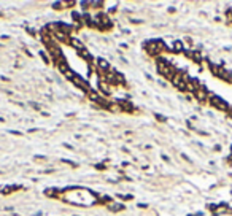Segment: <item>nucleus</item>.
<instances>
[{"label":"nucleus","instance_id":"f03ea898","mask_svg":"<svg viewBox=\"0 0 232 216\" xmlns=\"http://www.w3.org/2000/svg\"><path fill=\"white\" fill-rule=\"evenodd\" d=\"M145 49L150 56H159V52L166 49V45L161 40H151L145 43Z\"/></svg>","mask_w":232,"mask_h":216},{"label":"nucleus","instance_id":"6e6552de","mask_svg":"<svg viewBox=\"0 0 232 216\" xmlns=\"http://www.w3.org/2000/svg\"><path fill=\"white\" fill-rule=\"evenodd\" d=\"M99 91L103 94V95H108V94H110V84L105 83V81H100L99 83Z\"/></svg>","mask_w":232,"mask_h":216},{"label":"nucleus","instance_id":"4468645a","mask_svg":"<svg viewBox=\"0 0 232 216\" xmlns=\"http://www.w3.org/2000/svg\"><path fill=\"white\" fill-rule=\"evenodd\" d=\"M70 45H73L75 48H76V51H80V49L84 48V45H83L80 40H76V38H72V40H70Z\"/></svg>","mask_w":232,"mask_h":216},{"label":"nucleus","instance_id":"f8f14e48","mask_svg":"<svg viewBox=\"0 0 232 216\" xmlns=\"http://www.w3.org/2000/svg\"><path fill=\"white\" fill-rule=\"evenodd\" d=\"M57 67H59V70L62 72V73H65V72H68V70H70V67L67 65L65 59H64V60H60V62H57Z\"/></svg>","mask_w":232,"mask_h":216},{"label":"nucleus","instance_id":"f257e3e1","mask_svg":"<svg viewBox=\"0 0 232 216\" xmlns=\"http://www.w3.org/2000/svg\"><path fill=\"white\" fill-rule=\"evenodd\" d=\"M158 72L162 75V76H166L167 80H170L172 81V78L175 76V73H177V70L170 65L167 60H164V59H159L158 60Z\"/></svg>","mask_w":232,"mask_h":216},{"label":"nucleus","instance_id":"20e7f679","mask_svg":"<svg viewBox=\"0 0 232 216\" xmlns=\"http://www.w3.org/2000/svg\"><path fill=\"white\" fill-rule=\"evenodd\" d=\"M208 102H210V103L213 105L216 110H221V111H229V110H231V107H229L227 102L223 100L221 97H218V95H210Z\"/></svg>","mask_w":232,"mask_h":216},{"label":"nucleus","instance_id":"1a4fd4ad","mask_svg":"<svg viewBox=\"0 0 232 216\" xmlns=\"http://www.w3.org/2000/svg\"><path fill=\"white\" fill-rule=\"evenodd\" d=\"M210 70L213 75H216V76H219V73L223 72V67L221 65H216V64H210Z\"/></svg>","mask_w":232,"mask_h":216},{"label":"nucleus","instance_id":"ddd939ff","mask_svg":"<svg viewBox=\"0 0 232 216\" xmlns=\"http://www.w3.org/2000/svg\"><path fill=\"white\" fill-rule=\"evenodd\" d=\"M59 192H60L59 189H53V188H51V189H46V191H45V194H46L48 197H54V199L59 195Z\"/></svg>","mask_w":232,"mask_h":216},{"label":"nucleus","instance_id":"9b49d317","mask_svg":"<svg viewBox=\"0 0 232 216\" xmlns=\"http://www.w3.org/2000/svg\"><path fill=\"white\" fill-rule=\"evenodd\" d=\"M78 54H80L81 57H84L86 60H89V62H92V56L91 54H89V51L86 48H83V49H80V51H78Z\"/></svg>","mask_w":232,"mask_h":216},{"label":"nucleus","instance_id":"9d476101","mask_svg":"<svg viewBox=\"0 0 232 216\" xmlns=\"http://www.w3.org/2000/svg\"><path fill=\"white\" fill-rule=\"evenodd\" d=\"M172 51L173 52H183L184 51L183 43H181V41H175V43H173V46H172Z\"/></svg>","mask_w":232,"mask_h":216},{"label":"nucleus","instance_id":"dca6fc26","mask_svg":"<svg viewBox=\"0 0 232 216\" xmlns=\"http://www.w3.org/2000/svg\"><path fill=\"white\" fill-rule=\"evenodd\" d=\"M226 210H227V207H226V205H219V207H216L215 213H218V215H221V213H226Z\"/></svg>","mask_w":232,"mask_h":216},{"label":"nucleus","instance_id":"2eb2a0df","mask_svg":"<svg viewBox=\"0 0 232 216\" xmlns=\"http://www.w3.org/2000/svg\"><path fill=\"white\" fill-rule=\"evenodd\" d=\"M108 208L113 210V211H119V210L124 208V205H119V203H110V205H108Z\"/></svg>","mask_w":232,"mask_h":216},{"label":"nucleus","instance_id":"f3484780","mask_svg":"<svg viewBox=\"0 0 232 216\" xmlns=\"http://www.w3.org/2000/svg\"><path fill=\"white\" fill-rule=\"evenodd\" d=\"M156 118H158L159 121H166V116H162V115H156Z\"/></svg>","mask_w":232,"mask_h":216},{"label":"nucleus","instance_id":"a211bd4d","mask_svg":"<svg viewBox=\"0 0 232 216\" xmlns=\"http://www.w3.org/2000/svg\"><path fill=\"white\" fill-rule=\"evenodd\" d=\"M229 83H232V72H231V76H229Z\"/></svg>","mask_w":232,"mask_h":216},{"label":"nucleus","instance_id":"39448f33","mask_svg":"<svg viewBox=\"0 0 232 216\" xmlns=\"http://www.w3.org/2000/svg\"><path fill=\"white\" fill-rule=\"evenodd\" d=\"M70 81L73 83V84L76 86V87H80V89H83V91H84V92H88V94H89V92H91V91H92V89H91V86H89L88 83H86L84 80L81 78L80 75H76V73H75V76H73V78L70 80Z\"/></svg>","mask_w":232,"mask_h":216},{"label":"nucleus","instance_id":"0eeeda50","mask_svg":"<svg viewBox=\"0 0 232 216\" xmlns=\"http://www.w3.org/2000/svg\"><path fill=\"white\" fill-rule=\"evenodd\" d=\"M97 68H99L102 73H108L110 72V64H108V60L105 59H97Z\"/></svg>","mask_w":232,"mask_h":216},{"label":"nucleus","instance_id":"7ed1b4c3","mask_svg":"<svg viewBox=\"0 0 232 216\" xmlns=\"http://www.w3.org/2000/svg\"><path fill=\"white\" fill-rule=\"evenodd\" d=\"M46 49H48L49 56H51V59H54V62H60V60H64V52H62V48L59 46V43H53V45H48L46 46Z\"/></svg>","mask_w":232,"mask_h":216},{"label":"nucleus","instance_id":"423d86ee","mask_svg":"<svg viewBox=\"0 0 232 216\" xmlns=\"http://www.w3.org/2000/svg\"><path fill=\"white\" fill-rule=\"evenodd\" d=\"M194 95H195V99H197L199 102H202V103H203V102H208V99H210V94H208V91H207L203 86L195 91Z\"/></svg>","mask_w":232,"mask_h":216},{"label":"nucleus","instance_id":"6ab92c4d","mask_svg":"<svg viewBox=\"0 0 232 216\" xmlns=\"http://www.w3.org/2000/svg\"><path fill=\"white\" fill-rule=\"evenodd\" d=\"M227 113H229V116H231V118H232V108H231V110H229Z\"/></svg>","mask_w":232,"mask_h":216}]
</instances>
